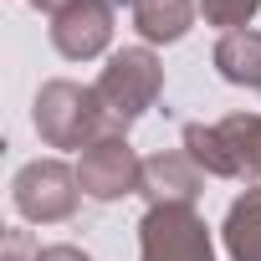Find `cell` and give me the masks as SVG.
Masks as SVG:
<instances>
[{"label": "cell", "mask_w": 261, "mask_h": 261, "mask_svg": "<svg viewBox=\"0 0 261 261\" xmlns=\"http://www.w3.org/2000/svg\"><path fill=\"white\" fill-rule=\"evenodd\" d=\"M159 87H164V67H159V57L149 46L113 51L108 67H102V77L92 82V92L102 102V118H108V134H128V128L149 113V102L159 97Z\"/></svg>", "instance_id": "cell-1"}, {"label": "cell", "mask_w": 261, "mask_h": 261, "mask_svg": "<svg viewBox=\"0 0 261 261\" xmlns=\"http://www.w3.org/2000/svg\"><path fill=\"white\" fill-rule=\"evenodd\" d=\"M36 134L51 149H87L108 134V118L92 87L77 82H46L36 97Z\"/></svg>", "instance_id": "cell-2"}, {"label": "cell", "mask_w": 261, "mask_h": 261, "mask_svg": "<svg viewBox=\"0 0 261 261\" xmlns=\"http://www.w3.org/2000/svg\"><path fill=\"white\" fill-rule=\"evenodd\" d=\"M139 246L144 261H215L210 230L190 205H149L139 225Z\"/></svg>", "instance_id": "cell-3"}, {"label": "cell", "mask_w": 261, "mask_h": 261, "mask_svg": "<svg viewBox=\"0 0 261 261\" xmlns=\"http://www.w3.org/2000/svg\"><path fill=\"white\" fill-rule=\"evenodd\" d=\"M77 185H82V195H92V200L139 195V185H144V159L128 149L123 134H102L97 144L82 149V159H77Z\"/></svg>", "instance_id": "cell-4"}, {"label": "cell", "mask_w": 261, "mask_h": 261, "mask_svg": "<svg viewBox=\"0 0 261 261\" xmlns=\"http://www.w3.org/2000/svg\"><path fill=\"white\" fill-rule=\"evenodd\" d=\"M77 195H82L77 169H67L57 159H36V164H26L16 174V210L26 220H41V225L67 220L77 210Z\"/></svg>", "instance_id": "cell-5"}, {"label": "cell", "mask_w": 261, "mask_h": 261, "mask_svg": "<svg viewBox=\"0 0 261 261\" xmlns=\"http://www.w3.org/2000/svg\"><path fill=\"white\" fill-rule=\"evenodd\" d=\"M51 41L67 62H92L113 41V0H72L51 16Z\"/></svg>", "instance_id": "cell-6"}, {"label": "cell", "mask_w": 261, "mask_h": 261, "mask_svg": "<svg viewBox=\"0 0 261 261\" xmlns=\"http://www.w3.org/2000/svg\"><path fill=\"white\" fill-rule=\"evenodd\" d=\"M200 190H205V169L190 154H154V159H144L139 195H149V205H195Z\"/></svg>", "instance_id": "cell-7"}, {"label": "cell", "mask_w": 261, "mask_h": 261, "mask_svg": "<svg viewBox=\"0 0 261 261\" xmlns=\"http://www.w3.org/2000/svg\"><path fill=\"white\" fill-rule=\"evenodd\" d=\"M200 16V0H134V26L144 41H179Z\"/></svg>", "instance_id": "cell-8"}, {"label": "cell", "mask_w": 261, "mask_h": 261, "mask_svg": "<svg viewBox=\"0 0 261 261\" xmlns=\"http://www.w3.org/2000/svg\"><path fill=\"white\" fill-rule=\"evenodd\" d=\"M215 67H220L225 82L261 92V31H230V36H220Z\"/></svg>", "instance_id": "cell-9"}, {"label": "cell", "mask_w": 261, "mask_h": 261, "mask_svg": "<svg viewBox=\"0 0 261 261\" xmlns=\"http://www.w3.org/2000/svg\"><path fill=\"white\" fill-rule=\"evenodd\" d=\"M220 128V139L230 149V164H236V179H261V113H236Z\"/></svg>", "instance_id": "cell-10"}, {"label": "cell", "mask_w": 261, "mask_h": 261, "mask_svg": "<svg viewBox=\"0 0 261 261\" xmlns=\"http://www.w3.org/2000/svg\"><path fill=\"white\" fill-rule=\"evenodd\" d=\"M225 251L236 261H261V190H246L225 215Z\"/></svg>", "instance_id": "cell-11"}, {"label": "cell", "mask_w": 261, "mask_h": 261, "mask_svg": "<svg viewBox=\"0 0 261 261\" xmlns=\"http://www.w3.org/2000/svg\"><path fill=\"white\" fill-rule=\"evenodd\" d=\"M256 6H261V0H200V16L230 36V31H246V21L256 16Z\"/></svg>", "instance_id": "cell-12"}, {"label": "cell", "mask_w": 261, "mask_h": 261, "mask_svg": "<svg viewBox=\"0 0 261 261\" xmlns=\"http://www.w3.org/2000/svg\"><path fill=\"white\" fill-rule=\"evenodd\" d=\"M26 256H36L31 241H26V230H11L6 236V261H26Z\"/></svg>", "instance_id": "cell-13"}, {"label": "cell", "mask_w": 261, "mask_h": 261, "mask_svg": "<svg viewBox=\"0 0 261 261\" xmlns=\"http://www.w3.org/2000/svg\"><path fill=\"white\" fill-rule=\"evenodd\" d=\"M36 261H87V256H82L77 246H46V251H41Z\"/></svg>", "instance_id": "cell-14"}, {"label": "cell", "mask_w": 261, "mask_h": 261, "mask_svg": "<svg viewBox=\"0 0 261 261\" xmlns=\"http://www.w3.org/2000/svg\"><path fill=\"white\" fill-rule=\"evenodd\" d=\"M31 6H36V11H51V16H57V11H67V6H72V0H31Z\"/></svg>", "instance_id": "cell-15"}]
</instances>
